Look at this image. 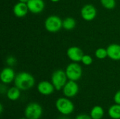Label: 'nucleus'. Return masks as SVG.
<instances>
[{"instance_id":"7ed1b4c3","label":"nucleus","mask_w":120,"mask_h":119,"mask_svg":"<svg viewBox=\"0 0 120 119\" xmlns=\"http://www.w3.org/2000/svg\"><path fill=\"white\" fill-rule=\"evenodd\" d=\"M24 114L27 119H39L43 114V108L37 102H31L26 106Z\"/></svg>"},{"instance_id":"5701e85b","label":"nucleus","mask_w":120,"mask_h":119,"mask_svg":"<svg viewBox=\"0 0 120 119\" xmlns=\"http://www.w3.org/2000/svg\"><path fill=\"white\" fill-rule=\"evenodd\" d=\"M114 102L116 104L120 105V90L115 93L114 95Z\"/></svg>"},{"instance_id":"393cba45","label":"nucleus","mask_w":120,"mask_h":119,"mask_svg":"<svg viewBox=\"0 0 120 119\" xmlns=\"http://www.w3.org/2000/svg\"><path fill=\"white\" fill-rule=\"evenodd\" d=\"M3 111H4V108H3V105L1 104L0 105V113L2 114L3 113Z\"/></svg>"},{"instance_id":"2eb2a0df","label":"nucleus","mask_w":120,"mask_h":119,"mask_svg":"<svg viewBox=\"0 0 120 119\" xmlns=\"http://www.w3.org/2000/svg\"><path fill=\"white\" fill-rule=\"evenodd\" d=\"M20 90L16 86H13L6 90V97L11 101H16L20 97Z\"/></svg>"},{"instance_id":"aec40b11","label":"nucleus","mask_w":120,"mask_h":119,"mask_svg":"<svg viewBox=\"0 0 120 119\" xmlns=\"http://www.w3.org/2000/svg\"><path fill=\"white\" fill-rule=\"evenodd\" d=\"M101 5L106 9H113L116 6V0H101Z\"/></svg>"},{"instance_id":"9d476101","label":"nucleus","mask_w":120,"mask_h":119,"mask_svg":"<svg viewBox=\"0 0 120 119\" xmlns=\"http://www.w3.org/2000/svg\"><path fill=\"white\" fill-rule=\"evenodd\" d=\"M37 90L42 95H50L53 93L55 89L53 83L48 81H41L37 85Z\"/></svg>"},{"instance_id":"f3484780","label":"nucleus","mask_w":120,"mask_h":119,"mask_svg":"<svg viewBox=\"0 0 120 119\" xmlns=\"http://www.w3.org/2000/svg\"><path fill=\"white\" fill-rule=\"evenodd\" d=\"M108 114L112 119H120V105L115 103L110 106L108 109Z\"/></svg>"},{"instance_id":"412c9836","label":"nucleus","mask_w":120,"mask_h":119,"mask_svg":"<svg viewBox=\"0 0 120 119\" xmlns=\"http://www.w3.org/2000/svg\"><path fill=\"white\" fill-rule=\"evenodd\" d=\"M82 64H84V65H91L93 62V58L91 56H90L89 55H84V56L82 57Z\"/></svg>"},{"instance_id":"423d86ee","label":"nucleus","mask_w":120,"mask_h":119,"mask_svg":"<svg viewBox=\"0 0 120 119\" xmlns=\"http://www.w3.org/2000/svg\"><path fill=\"white\" fill-rule=\"evenodd\" d=\"M65 73L68 80L77 81L82 78V68L78 62H72L67 66Z\"/></svg>"},{"instance_id":"bb28decb","label":"nucleus","mask_w":120,"mask_h":119,"mask_svg":"<svg viewBox=\"0 0 120 119\" xmlns=\"http://www.w3.org/2000/svg\"><path fill=\"white\" fill-rule=\"evenodd\" d=\"M51 1H52V2H53V3H56V2H58L60 0H50Z\"/></svg>"},{"instance_id":"f8f14e48","label":"nucleus","mask_w":120,"mask_h":119,"mask_svg":"<svg viewBox=\"0 0 120 119\" xmlns=\"http://www.w3.org/2000/svg\"><path fill=\"white\" fill-rule=\"evenodd\" d=\"M15 76V72L11 67H5L2 69L0 74L1 81L4 84H9L14 81Z\"/></svg>"},{"instance_id":"6e6552de","label":"nucleus","mask_w":120,"mask_h":119,"mask_svg":"<svg viewBox=\"0 0 120 119\" xmlns=\"http://www.w3.org/2000/svg\"><path fill=\"white\" fill-rule=\"evenodd\" d=\"M96 15L97 10L92 4H86L81 9V16L86 21H92L96 18Z\"/></svg>"},{"instance_id":"f03ea898","label":"nucleus","mask_w":120,"mask_h":119,"mask_svg":"<svg viewBox=\"0 0 120 119\" xmlns=\"http://www.w3.org/2000/svg\"><path fill=\"white\" fill-rule=\"evenodd\" d=\"M56 107L58 112L63 116L70 115L75 110L74 103L66 97H59L56 102Z\"/></svg>"},{"instance_id":"a878e982","label":"nucleus","mask_w":120,"mask_h":119,"mask_svg":"<svg viewBox=\"0 0 120 119\" xmlns=\"http://www.w3.org/2000/svg\"><path fill=\"white\" fill-rule=\"evenodd\" d=\"M20 2H22V3H25V4H27V2H28V1L29 0H18Z\"/></svg>"},{"instance_id":"cd10ccee","label":"nucleus","mask_w":120,"mask_h":119,"mask_svg":"<svg viewBox=\"0 0 120 119\" xmlns=\"http://www.w3.org/2000/svg\"><path fill=\"white\" fill-rule=\"evenodd\" d=\"M66 116H65L64 117H62V118H60V119H70L69 118H67V117H65Z\"/></svg>"},{"instance_id":"dca6fc26","label":"nucleus","mask_w":120,"mask_h":119,"mask_svg":"<svg viewBox=\"0 0 120 119\" xmlns=\"http://www.w3.org/2000/svg\"><path fill=\"white\" fill-rule=\"evenodd\" d=\"M89 115L92 119H102L105 115V111L101 106L96 105L91 109Z\"/></svg>"},{"instance_id":"1a4fd4ad","label":"nucleus","mask_w":120,"mask_h":119,"mask_svg":"<svg viewBox=\"0 0 120 119\" xmlns=\"http://www.w3.org/2000/svg\"><path fill=\"white\" fill-rule=\"evenodd\" d=\"M84 55L83 50L77 46H71L67 50L68 58L74 62H81Z\"/></svg>"},{"instance_id":"39448f33","label":"nucleus","mask_w":120,"mask_h":119,"mask_svg":"<svg viewBox=\"0 0 120 119\" xmlns=\"http://www.w3.org/2000/svg\"><path fill=\"white\" fill-rule=\"evenodd\" d=\"M68 76L66 75L65 71L62 69H57L52 74L51 76V83L55 87L56 90H63L64 86L68 82Z\"/></svg>"},{"instance_id":"ddd939ff","label":"nucleus","mask_w":120,"mask_h":119,"mask_svg":"<svg viewBox=\"0 0 120 119\" xmlns=\"http://www.w3.org/2000/svg\"><path fill=\"white\" fill-rule=\"evenodd\" d=\"M108 57L115 61L120 60V45L117 43H112L107 48Z\"/></svg>"},{"instance_id":"20e7f679","label":"nucleus","mask_w":120,"mask_h":119,"mask_svg":"<svg viewBox=\"0 0 120 119\" xmlns=\"http://www.w3.org/2000/svg\"><path fill=\"white\" fill-rule=\"evenodd\" d=\"M44 27L45 29L49 32H57L63 27V20L58 15H50L46 19L44 22Z\"/></svg>"},{"instance_id":"b1692460","label":"nucleus","mask_w":120,"mask_h":119,"mask_svg":"<svg viewBox=\"0 0 120 119\" xmlns=\"http://www.w3.org/2000/svg\"><path fill=\"white\" fill-rule=\"evenodd\" d=\"M75 119H92L90 115L86 114H80L77 115Z\"/></svg>"},{"instance_id":"f257e3e1","label":"nucleus","mask_w":120,"mask_h":119,"mask_svg":"<svg viewBox=\"0 0 120 119\" xmlns=\"http://www.w3.org/2000/svg\"><path fill=\"white\" fill-rule=\"evenodd\" d=\"M14 85L20 90H27L31 89L35 83L34 76L26 72H21L16 74Z\"/></svg>"},{"instance_id":"0eeeda50","label":"nucleus","mask_w":120,"mask_h":119,"mask_svg":"<svg viewBox=\"0 0 120 119\" xmlns=\"http://www.w3.org/2000/svg\"><path fill=\"white\" fill-rule=\"evenodd\" d=\"M63 93L65 97L72 98L75 97L79 93V86L77 81L69 80L63 88Z\"/></svg>"},{"instance_id":"9b49d317","label":"nucleus","mask_w":120,"mask_h":119,"mask_svg":"<svg viewBox=\"0 0 120 119\" xmlns=\"http://www.w3.org/2000/svg\"><path fill=\"white\" fill-rule=\"evenodd\" d=\"M29 11L34 14L41 13L45 8L44 0H29L27 3Z\"/></svg>"},{"instance_id":"4be33fe9","label":"nucleus","mask_w":120,"mask_h":119,"mask_svg":"<svg viewBox=\"0 0 120 119\" xmlns=\"http://www.w3.org/2000/svg\"><path fill=\"white\" fill-rule=\"evenodd\" d=\"M15 62H16V60H15V58L14 57H13V56H9V57L7 58V59H6V62H7V64H8L9 66H13V65H15Z\"/></svg>"},{"instance_id":"6ab92c4d","label":"nucleus","mask_w":120,"mask_h":119,"mask_svg":"<svg viewBox=\"0 0 120 119\" xmlns=\"http://www.w3.org/2000/svg\"><path fill=\"white\" fill-rule=\"evenodd\" d=\"M96 57L99 60H103L108 57V51L107 48H99L96 50L95 51Z\"/></svg>"},{"instance_id":"c85d7f7f","label":"nucleus","mask_w":120,"mask_h":119,"mask_svg":"<svg viewBox=\"0 0 120 119\" xmlns=\"http://www.w3.org/2000/svg\"><path fill=\"white\" fill-rule=\"evenodd\" d=\"M27 119L26 117H25V118H20V119Z\"/></svg>"},{"instance_id":"a211bd4d","label":"nucleus","mask_w":120,"mask_h":119,"mask_svg":"<svg viewBox=\"0 0 120 119\" xmlns=\"http://www.w3.org/2000/svg\"><path fill=\"white\" fill-rule=\"evenodd\" d=\"M76 27V20L72 17L65 18L63 20V27L68 31H70L75 29Z\"/></svg>"},{"instance_id":"4468645a","label":"nucleus","mask_w":120,"mask_h":119,"mask_svg":"<svg viewBox=\"0 0 120 119\" xmlns=\"http://www.w3.org/2000/svg\"><path fill=\"white\" fill-rule=\"evenodd\" d=\"M13 11L15 17L23 18L27 14L29 9H28L27 4L19 1L14 5Z\"/></svg>"}]
</instances>
